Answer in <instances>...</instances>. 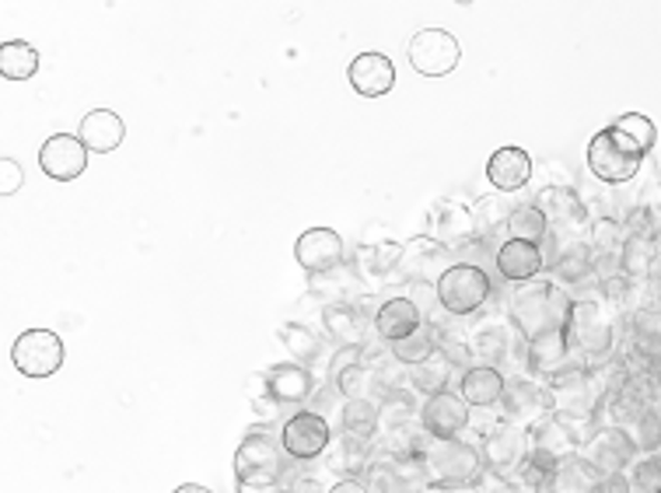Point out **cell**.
Listing matches in <instances>:
<instances>
[{"mask_svg":"<svg viewBox=\"0 0 661 493\" xmlns=\"http://www.w3.org/2000/svg\"><path fill=\"white\" fill-rule=\"evenodd\" d=\"M620 304H612L599 288L592 294H574L571 315H567V340H571L574 354L584 368L602 364L612 358L620 336Z\"/></svg>","mask_w":661,"mask_h":493,"instance_id":"cell-1","label":"cell"},{"mask_svg":"<svg viewBox=\"0 0 661 493\" xmlns=\"http://www.w3.org/2000/svg\"><path fill=\"white\" fill-rule=\"evenodd\" d=\"M571 304L574 294L563 284H557L553 276H535L525 280V284H514V294L508 301V319L525 340H535L563 329L567 315H571Z\"/></svg>","mask_w":661,"mask_h":493,"instance_id":"cell-2","label":"cell"},{"mask_svg":"<svg viewBox=\"0 0 661 493\" xmlns=\"http://www.w3.org/2000/svg\"><path fill=\"white\" fill-rule=\"evenodd\" d=\"M420 459L431 483L477 486L487 473L480 444H472L465 437H431L428 449L420 452Z\"/></svg>","mask_w":661,"mask_h":493,"instance_id":"cell-3","label":"cell"},{"mask_svg":"<svg viewBox=\"0 0 661 493\" xmlns=\"http://www.w3.org/2000/svg\"><path fill=\"white\" fill-rule=\"evenodd\" d=\"M644 158L648 154L637 148L623 130L605 127L592 137V144H588V172L605 185H623L644 169Z\"/></svg>","mask_w":661,"mask_h":493,"instance_id":"cell-4","label":"cell"},{"mask_svg":"<svg viewBox=\"0 0 661 493\" xmlns=\"http://www.w3.org/2000/svg\"><path fill=\"white\" fill-rule=\"evenodd\" d=\"M291 476V455L267 431H249L234 452V483H283Z\"/></svg>","mask_w":661,"mask_h":493,"instance_id":"cell-5","label":"cell"},{"mask_svg":"<svg viewBox=\"0 0 661 493\" xmlns=\"http://www.w3.org/2000/svg\"><path fill=\"white\" fill-rule=\"evenodd\" d=\"M493 294V284H490V273L487 266H477V263H452L441 280H438V301L448 315L455 319H469L477 315L483 304L490 301Z\"/></svg>","mask_w":661,"mask_h":493,"instance_id":"cell-6","label":"cell"},{"mask_svg":"<svg viewBox=\"0 0 661 493\" xmlns=\"http://www.w3.org/2000/svg\"><path fill=\"white\" fill-rule=\"evenodd\" d=\"M581 444H584V437L578 434L574 420H563L557 413H550L547 420H539L535 427H529V459L539 469H547V473H553V469L563 462L578 459Z\"/></svg>","mask_w":661,"mask_h":493,"instance_id":"cell-7","label":"cell"},{"mask_svg":"<svg viewBox=\"0 0 661 493\" xmlns=\"http://www.w3.org/2000/svg\"><path fill=\"white\" fill-rule=\"evenodd\" d=\"M67 361V346L53 329H26L11 346V364L26 379H53Z\"/></svg>","mask_w":661,"mask_h":493,"instance_id":"cell-8","label":"cell"},{"mask_svg":"<svg viewBox=\"0 0 661 493\" xmlns=\"http://www.w3.org/2000/svg\"><path fill=\"white\" fill-rule=\"evenodd\" d=\"M465 343L472 350V361L490 364V368L511 364V358L525 361V346H529V340L518 333L508 315L504 319H487L483 325L472 329V333L465 336Z\"/></svg>","mask_w":661,"mask_h":493,"instance_id":"cell-9","label":"cell"},{"mask_svg":"<svg viewBox=\"0 0 661 493\" xmlns=\"http://www.w3.org/2000/svg\"><path fill=\"white\" fill-rule=\"evenodd\" d=\"M407 57L420 78H448L462 60V46L444 29H420L407 46Z\"/></svg>","mask_w":661,"mask_h":493,"instance_id":"cell-10","label":"cell"},{"mask_svg":"<svg viewBox=\"0 0 661 493\" xmlns=\"http://www.w3.org/2000/svg\"><path fill=\"white\" fill-rule=\"evenodd\" d=\"M280 444L294 462H316L319 455H326L329 444H333V431H329L326 413L298 410L294 416H288L280 427Z\"/></svg>","mask_w":661,"mask_h":493,"instance_id":"cell-11","label":"cell"},{"mask_svg":"<svg viewBox=\"0 0 661 493\" xmlns=\"http://www.w3.org/2000/svg\"><path fill=\"white\" fill-rule=\"evenodd\" d=\"M553 413V395L550 385H542L539 379H511L504 389V399L498 403V416L508 420L514 427H535L539 420H547Z\"/></svg>","mask_w":661,"mask_h":493,"instance_id":"cell-12","label":"cell"},{"mask_svg":"<svg viewBox=\"0 0 661 493\" xmlns=\"http://www.w3.org/2000/svg\"><path fill=\"white\" fill-rule=\"evenodd\" d=\"M480 452L490 473L514 476L529 462V431L508 424V420H498V424L480 434Z\"/></svg>","mask_w":661,"mask_h":493,"instance_id":"cell-13","label":"cell"},{"mask_svg":"<svg viewBox=\"0 0 661 493\" xmlns=\"http://www.w3.org/2000/svg\"><path fill=\"white\" fill-rule=\"evenodd\" d=\"M417 420L431 437H462L472 427V406L462 399V392L444 389L423 399Z\"/></svg>","mask_w":661,"mask_h":493,"instance_id":"cell-14","label":"cell"},{"mask_svg":"<svg viewBox=\"0 0 661 493\" xmlns=\"http://www.w3.org/2000/svg\"><path fill=\"white\" fill-rule=\"evenodd\" d=\"M581 455L599 473H630V465L641 459V449H637V441L627 427H599L592 437H584Z\"/></svg>","mask_w":661,"mask_h":493,"instance_id":"cell-15","label":"cell"},{"mask_svg":"<svg viewBox=\"0 0 661 493\" xmlns=\"http://www.w3.org/2000/svg\"><path fill=\"white\" fill-rule=\"evenodd\" d=\"M294 260L304 273L322 276V273H337L347 263V245L343 234L333 228H309L294 242Z\"/></svg>","mask_w":661,"mask_h":493,"instance_id":"cell-16","label":"cell"},{"mask_svg":"<svg viewBox=\"0 0 661 493\" xmlns=\"http://www.w3.org/2000/svg\"><path fill=\"white\" fill-rule=\"evenodd\" d=\"M535 207L547 214L550 228L567 231V234H578L592 228V214H588L584 197L574 190V185H547V190H539Z\"/></svg>","mask_w":661,"mask_h":493,"instance_id":"cell-17","label":"cell"},{"mask_svg":"<svg viewBox=\"0 0 661 493\" xmlns=\"http://www.w3.org/2000/svg\"><path fill=\"white\" fill-rule=\"evenodd\" d=\"M455 263V249H448L444 242L438 239H413L407 242V252H403V266H399V280H407V284H417V280H423V284H438L441 273Z\"/></svg>","mask_w":661,"mask_h":493,"instance_id":"cell-18","label":"cell"},{"mask_svg":"<svg viewBox=\"0 0 661 493\" xmlns=\"http://www.w3.org/2000/svg\"><path fill=\"white\" fill-rule=\"evenodd\" d=\"M525 364H529V371L535 374V379L553 382V379H560V374L571 371V368H578L581 361H578V354H574L571 340H567V329H557V333H547V336L529 340V346H525Z\"/></svg>","mask_w":661,"mask_h":493,"instance_id":"cell-19","label":"cell"},{"mask_svg":"<svg viewBox=\"0 0 661 493\" xmlns=\"http://www.w3.org/2000/svg\"><path fill=\"white\" fill-rule=\"evenodd\" d=\"M39 169L57 182H74L88 169V144L74 133H53L39 148Z\"/></svg>","mask_w":661,"mask_h":493,"instance_id":"cell-20","label":"cell"},{"mask_svg":"<svg viewBox=\"0 0 661 493\" xmlns=\"http://www.w3.org/2000/svg\"><path fill=\"white\" fill-rule=\"evenodd\" d=\"M493 266L508 284H525V280H535L547 270V249L522 239H504L493 249Z\"/></svg>","mask_w":661,"mask_h":493,"instance_id":"cell-21","label":"cell"},{"mask_svg":"<svg viewBox=\"0 0 661 493\" xmlns=\"http://www.w3.org/2000/svg\"><path fill=\"white\" fill-rule=\"evenodd\" d=\"M350 88L364 99H382L395 88V67L385 53H358L347 67Z\"/></svg>","mask_w":661,"mask_h":493,"instance_id":"cell-22","label":"cell"},{"mask_svg":"<svg viewBox=\"0 0 661 493\" xmlns=\"http://www.w3.org/2000/svg\"><path fill=\"white\" fill-rule=\"evenodd\" d=\"M423 325V312L417 309V301L410 294H392L378 304L374 312V333L382 343H395Z\"/></svg>","mask_w":661,"mask_h":493,"instance_id":"cell-23","label":"cell"},{"mask_svg":"<svg viewBox=\"0 0 661 493\" xmlns=\"http://www.w3.org/2000/svg\"><path fill=\"white\" fill-rule=\"evenodd\" d=\"M267 382H270V395L283 406H301L309 403L316 395L319 382L309 364H298V361H288V364H273L267 368Z\"/></svg>","mask_w":661,"mask_h":493,"instance_id":"cell-24","label":"cell"},{"mask_svg":"<svg viewBox=\"0 0 661 493\" xmlns=\"http://www.w3.org/2000/svg\"><path fill=\"white\" fill-rule=\"evenodd\" d=\"M508 379L501 368H490V364H472L462 371V382L459 392L472 410H498V403L504 399Z\"/></svg>","mask_w":661,"mask_h":493,"instance_id":"cell-25","label":"cell"},{"mask_svg":"<svg viewBox=\"0 0 661 493\" xmlns=\"http://www.w3.org/2000/svg\"><path fill=\"white\" fill-rule=\"evenodd\" d=\"M532 179V158L522 148H501L487 161V182L498 193H518L525 190Z\"/></svg>","mask_w":661,"mask_h":493,"instance_id":"cell-26","label":"cell"},{"mask_svg":"<svg viewBox=\"0 0 661 493\" xmlns=\"http://www.w3.org/2000/svg\"><path fill=\"white\" fill-rule=\"evenodd\" d=\"M78 137L88 144L91 154H109L127 140V123L112 109H91L78 127Z\"/></svg>","mask_w":661,"mask_h":493,"instance_id":"cell-27","label":"cell"},{"mask_svg":"<svg viewBox=\"0 0 661 493\" xmlns=\"http://www.w3.org/2000/svg\"><path fill=\"white\" fill-rule=\"evenodd\" d=\"M431 239L444 242L448 249H459L477 239V218L462 203H441L431 218Z\"/></svg>","mask_w":661,"mask_h":493,"instance_id":"cell-28","label":"cell"},{"mask_svg":"<svg viewBox=\"0 0 661 493\" xmlns=\"http://www.w3.org/2000/svg\"><path fill=\"white\" fill-rule=\"evenodd\" d=\"M661 260V239H648V234H627L620 249V266L633 280V284H651L654 266Z\"/></svg>","mask_w":661,"mask_h":493,"instance_id":"cell-29","label":"cell"},{"mask_svg":"<svg viewBox=\"0 0 661 493\" xmlns=\"http://www.w3.org/2000/svg\"><path fill=\"white\" fill-rule=\"evenodd\" d=\"M459 368L452 364V358L444 354V350L438 346L434 354L428 358V361H420V364H413V368H407V382H410V389L417 392V395H438V392H444L448 385H452V374H455Z\"/></svg>","mask_w":661,"mask_h":493,"instance_id":"cell-30","label":"cell"},{"mask_svg":"<svg viewBox=\"0 0 661 493\" xmlns=\"http://www.w3.org/2000/svg\"><path fill=\"white\" fill-rule=\"evenodd\" d=\"M326 462H329V473H337V476L368 473V465H371V441L343 431V437L337 444H329Z\"/></svg>","mask_w":661,"mask_h":493,"instance_id":"cell-31","label":"cell"},{"mask_svg":"<svg viewBox=\"0 0 661 493\" xmlns=\"http://www.w3.org/2000/svg\"><path fill=\"white\" fill-rule=\"evenodd\" d=\"M599 480H602L599 469L588 462L584 455H578V459L553 469V476L547 483V493H595Z\"/></svg>","mask_w":661,"mask_h":493,"instance_id":"cell-32","label":"cell"},{"mask_svg":"<svg viewBox=\"0 0 661 493\" xmlns=\"http://www.w3.org/2000/svg\"><path fill=\"white\" fill-rule=\"evenodd\" d=\"M340 427L358 437H374L382 431V403L378 399H343L340 406Z\"/></svg>","mask_w":661,"mask_h":493,"instance_id":"cell-33","label":"cell"},{"mask_svg":"<svg viewBox=\"0 0 661 493\" xmlns=\"http://www.w3.org/2000/svg\"><path fill=\"white\" fill-rule=\"evenodd\" d=\"M322 325H326L329 336L340 340V346L343 343H361V309L343 301V298L322 304Z\"/></svg>","mask_w":661,"mask_h":493,"instance_id":"cell-34","label":"cell"},{"mask_svg":"<svg viewBox=\"0 0 661 493\" xmlns=\"http://www.w3.org/2000/svg\"><path fill=\"white\" fill-rule=\"evenodd\" d=\"M514 193H493V197H483L477 207H472V218H477V234L480 239H493L498 231L508 228L511 214L518 210V203L511 200Z\"/></svg>","mask_w":661,"mask_h":493,"instance_id":"cell-35","label":"cell"},{"mask_svg":"<svg viewBox=\"0 0 661 493\" xmlns=\"http://www.w3.org/2000/svg\"><path fill=\"white\" fill-rule=\"evenodd\" d=\"M39 70V53L36 46L26 39H11L0 46V78L4 81H29Z\"/></svg>","mask_w":661,"mask_h":493,"instance_id":"cell-36","label":"cell"},{"mask_svg":"<svg viewBox=\"0 0 661 493\" xmlns=\"http://www.w3.org/2000/svg\"><path fill=\"white\" fill-rule=\"evenodd\" d=\"M277 340L288 346V354L298 361V364H309L316 368V361L322 358V340L316 336V329H309L304 322H283L277 329Z\"/></svg>","mask_w":661,"mask_h":493,"instance_id":"cell-37","label":"cell"},{"mask_svg":"<svg viewBox=\"0 0 661 493\" xmlns=\"http://www.w3.org/2000/svg\"><path fill=\"white\" fill-rule=\"evenodd\" d=\"M550 221H547V214L535 207V200L532 203H518V210L511 214V221H508V228H504V239H522V242H535V245H542L550 239Z\"/></svg>","mask_w":661,"mask_h":493,"instance_id":"cell-38","label":"cell"},{"mask_svg":"<svg viewBox=\"0 0 661 493\" xmlns=\"http://www.w3.org/2000/svg\"><path fill=\"white\" fill-rule=\"evenodd\" d=\"M438 350V340H434V329L423 322L417 333H410V336H403V340H395V343H389V354L403 364V368H413V364H420V361H428L431 354Z\"/></svg>","mask_w":661,"mask_h":493,"instance_id":"cell-39","label":"cell"},{"mask_svg":"<svg viewBox=\"0 0 661 493\" xmlns=\"http://www.w3.org/2000/svg\"><path fill=\"white\" fill-rule=\"evenodd\" d=\"M343 399H371V389H378V371L374 364L361 361V364H353L347 371H340L337 379H329Z\"/></svg>","mask_w":661,"mask_h":493,"instance_id":"cell-40","label":"cell"},{"mask_svg":"<svg viewBox=\"0 0 661 493\" xmlns=\"http://www.w3.org/2000/svg\"><path fill=\"white\" fill-rule=\"evenodd\" d=\"M627 224L617 221V218H599L588 228V242H592L595 255H620L623 242H627Z\"/></svg>","mask_w":661,"mask_h":493,"instance_id":"cell-41","label":"cell"},{"mask_svg":"<svg viewBox=\"0 0 661 493\" xmlns=\"http://www.w3.org/2000/svg\"><path fill=\"white\" fill-rule=\"evenodd\" d=\"M627 431L633 434L641 455H661V410L658 406H648Z\"/></svg>","mask_w":661,"mask_h":493,"instance_id":"cell-42","label":"cell"},{"mask_svg":"<svg viewBox=\"0 0 661 493\" xmlns=\"http://www.w3.org/2000/svg\"><path fill=\"white\" fill-rule=\"evenodd\" d=\"M617 130H623L637 148H641L644 154H651V148L658 144V127L648 120L644 112H623L617 123H612Z\"/></svg>","mask_w":661,"mask_h":493,"instance_id":"cell-43","label":"cell"},{"mask_svg":"<svg viewBox=\"0 0 661 493\" xmlns=\"http://www.w3.org/2000/svg\"><path fill=\"white\" fill-rule=\"evenodd\" d=\"M630 483L637 493H651V490H661V455H641L633 465H630Z\"/></svg>","mask_w":661,"mask_h":493,"instance_id":"cell-44","label":"cell"},{"mask_svg":"<svg viewBox=\"0 0 661 493\" xmlns=\"http://www.w3.org/2000/svg\"><path fill=\"white\" fill-rule=\"evenodd\" d=\"M21 185H26V172H21V164L14 161V158H0V193H4V200L8 197H14Z\"/></svg>","mask_w":661,"mask_h":493,"instance_id":"cell-45","label":"cell"},{"mask_svg":"<svg viewBox=\"0 0 661 493\" xmlns=\"http://www.w3.org/2000/svg\"><path fill=\"white\" fill-rule=\"evenodd\" d=\"M361 361H364V343H343L333 354V361H329V379H337L340 371L361 364Z\"/></svg>","mask_w":661,"mask_h":493,"instance_id":"cell-46","label":"cell"},{"mask_svg":"<svg viewBox=\"0 0 661 493\" xmlns=\"http://www.w3.org/2000/svg\"><path fill=\"white\" fill-rule=\"evenodd\" d=\"M283 493H329V490H322V483L312 473H304V469H291V476L283 480Z\"/></svg>","mask_w":661,"mask_h":493,"instance_id":"cell-47","label":"cell"},{"mask_svg":"<svg viewBox=\"0 0 661 493\" xmlns=\"http://www.w3.org/2000/svg\"><path fill=\"white\" fill-rule=\"evenodd\" d=\"M630 490H633V483L627 480V473H602V480L595 486V493H630Z\"/></svg>","mask_w":661,"mask_h":493,"instance_id":"cell-48","label":"cell"},{"mask_svg":"<svg viewBox=\"0 0 661 493\" xmlns=\"http://www.w3.org/2000/svg\"><path fill=\"white\" fill-rule=\"evenodd\" d=\"M280 406L283 403H277L273 395H263V399H252V413L263 420V424H273V420L280 416Z\"/></svg>","mask_w":661,"mask_h":493,"instance_id":"cell-49","label":"cell"},{"mask_svg":"<svg viewBox=\"0 0 661 493\" xmlns=\"http://www.w3.org/2000/svg\"><path fill=\"white\" fill-rule=\"evenodd\" d=\"M246 392H249V403H252V399H263V395H270L267 371H256V374H249V379H246Z\"/></svg>","mask_w":661,"mask_h":493,"instance_id":"cell-50","label":"cell"},{"mask_svg":"<svg viewBox=\"0 0 661 493\" xmlns=\"http://www.w3.org/2000/svg\"><path fill=\"white\" fill-rule=\"evenodd\" d=\"M329 493H371V486L361 483L358 476H343V480H337L333 486H329Z\"/></svg>","mask_w":661,"mask_h":493,"instance_id":"cell-51","label":"cell"},{"mask_svg":"<svg viewBox=\"0 0 661 493\" xmlns=\"http://www.w3.org/2000/svg\"><path fill=\"white\" fill-rule=\"evenodd\" d=\"M234 493H283V483H234Z\"/></svg>","mask_w":661,"mask_h":493,"instance_id":"cell-52","label":"cell"},{"mask_svg":"<svg viewBox=\"0 0 661 493\" xmlns=\"http://www.w3.org/2000/svg\"><path fill=\"white\" fill-rule=\"evenodd\" d=\"M420 493H480L477 486H452V483H428Z\"/></svg>","mask_w":661,"mask_h":493,"instance_id":"cell-53","label":"cell"},{"mask_svg":"<svg viewBox=\"0 0 661 493\" xmlns=\"http://www.w3.org/2000/svg\"><path fill=\"white\" fill-rule=\"evenodd\" d=\"M172 493H214V490H207V486H200V483H182V486H176Z\"/></svg>","mask_w":661,"mask_h":493,"instance_id":"cell-54","label":"cell"},{"mask_svg":"<svg viewBox=\"0 0 661 493\" xmlns=\"http://www.w3.org/2000/svg\"><path fill=\"white\" fill-rule=\"evenodd\" d=\"M654 379H658V385H661V361H658V368H654Z\"/></svg>","mask_w":661,"mask_h":493,"instance_id":"cell-55","label":"cell"},{"mask_svg":"<svg viewBox=\"0 0 661 493\" xmlns=\"http://www.w3.org/2000/svg\"><path fill=\"white\" fill-rule=\"evenodd\" d=\"M459 4H472V0H459Z\"/></svg>","mask_w":661,"mask_h":493,"instance_id":"cell-56","label":"cell"},{"mask_svg":"<svg viewBox=\"0 0 661 493\" xmlns=\"http://www.w3.org/2000/svg\"><path fill=\"white\" fill-rule=\"evenodd\" d=\"M651 493H661V490H651Z\"/></svg>","mask_w":661,"mask_h":493,"instance_id":"cell-57","label":"cell"}]
</instances>
